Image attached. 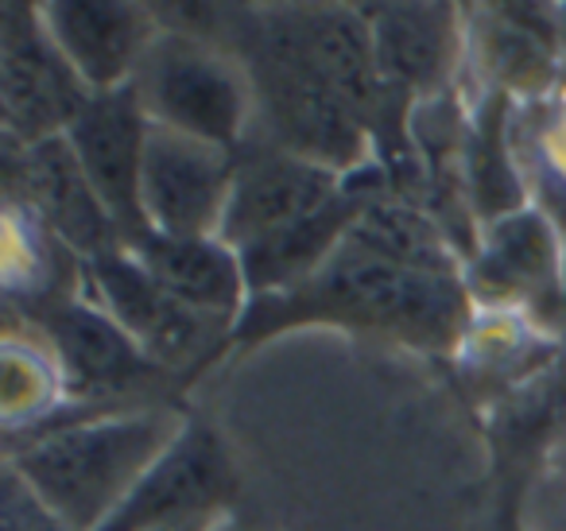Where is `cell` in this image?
I'll use <instances>...</instances> for the list:
<instances>
[{
	"label": "cell",
	"instance_id": "obj_17",
	"mask_svg": "<svg viewBox=\"0 0 566 531\" xmlns=\"http://www.w3.org/2000/svg\"><path fill=\"white\" fill-rule=\"evenodd\" d=\"M512 102L496 90H478L470 97V117L462 136V183L478 226L532 206L516 148H512Z\"/></svg>",
	"mask_w": 566,
	"mask_h": 531
},
{
	"label": "cell",
	"instance_id": "obj_1",
	"mask_svg": "<svg viewBox=\"0 0 566 531\" xmlns=\"http://www.w3.org/2000/svg\"><path fill=\"white\" fill-rule=\"evenodd\" d=\"M470 319L473 299L462 275L411 272L346 241L300 288L249 299L233 330V357L292 330L323 326L450 361Z\"/></svg>",
	"mask_w": 566,
	"mask_h": 531
},
{
	"label": "cell",
	"instance_id": "obj_10",
	"mask_svg": "<svg viewBox=\"0 0 566 531\" xmlns=\"http://www.w3.org/2000/svg\"><path fill=\"white\" fill-rule=\"evenodd\" d=\"M470 63L478 90H496L512 102H535L566 82L563 9L551 4H481L465 9Z\"/></svg>",
	"mask_w": 566,
	"mask_h": 531
},
{
	"label": "cell",
	"instance_id": "obj_11",
	"mask_svg": "<svg viewBox=\"0 0 566 531\" xmlns=\"http://www.w3.org/2000/svg\"><path fill=\"white\" fill-rule=\"evenodd\" d=\"M151 121L136 97L133 82L120 90L94 94L90 105L66 128V144L78 156L86 179L113 214L125 249L151 233L144 218V156H148Z\"/></svg>",
	"mask_w": 566,
	"mask_h": 531
},
{
	"label": "cell",
	"instance_id": "obj_20",
	"mask_svg": "<svg viewBox=\"0 0 566 531\" xmlns=\"http://www.w3.org/2000/svg\"><path fill=\"white\" fill-rule=\"evenodd\" d=\"M512 148L532 206L566 233V86L512 110Z\"/></svg>",
	"mask_w": 566,
	"mask_h": 531
},
{
	"label": "cell",
	"instance_id": "obj_23",
	"mask_svg": "<svg viewBox=\"0 0 566 531\" xmlns=\"http://www.w3.org/2000/svg\"><path fill=\"white\" fill-rule=\"evenodd\" d=\"M213 531H272V528H268V523H260V520H252L244 508H237V512L221 516V520L213 523Z\"/></svg>",
	"mask_w": 566,
	"mask_h": 531
},
{
	"label": "cell",
	"instance_id": "obj_22",
	"mask_svg": "<svg viewBox=\"0 0 566 531\" xmlns=\"http://www.w3.org/2000/svg\"><path fill=\"white\" fill-rule=\"evenodd\" d=\"M0 523H4L0 531H66L9 469H4V512H0Z\"/></svg>",
	"mask_w": 566,
	"mask_h": 531
},
{
	"label": "cell",
	"instance_id": "obj_8",
	"mask_svg": "<svg viewBox=\"0 0 566 531\" xmlns=\"http://www.w3.org/2000/svg\"><path fill=\"white\" fill-rule=\"evenodd\" d=\"M4 202H20L40 218L55 241H63L78 260H102L125 252L113 214L86 179L66 136L17 148L4 144Z\"/></svg>",
	"mask_w": 566,
	"mask_h": 531
},
{
	"label": "cell",
	"instance_id": "obj_7",
	"mask_svg": "<svg viewBox=\"0 0 566 531\" xmlns=\"http://www.w3.org/2000/svg\"><path fill=\"white\" fill-rule=\"evenodd\" d=\"M94 90L71 66L55 35L43 24L40 4L0 9V113L4 144H32L66 136L90 105Z\"/></svg>",
	"mask_w": 566,
	"mask_h": 531
},
{
	"label": "cell",
	"instance_id": "obj_24",
	"mask_svg": "<svg viewBox=\"0 0 566 531\" xmlns=\"http://www.w3.org/2000/svg\"><path fill=\"white\" fill-rule=\"evenodd\" d=\"M547 466H551V469H558V473H566V427L558 430L555 446H551V454H547Z\"/></svg>",
	"mask_w": 566,
	"mask_h": 531
},
{
	"label": "cell",
	"instance_id": "obj_4",
	"mask_svg": "<svg viewBox=\"0 0 566 531\" xmlns=\"http://www.w3.org/2000/svg\"><path fill=\"white\" fill-rule=\"evenodd\" d=\"M86 291L97 306L117 319V326L144 350V357L156 361L164 373H171L182 388H195L218 361L233 357V326L213 322L206 314L190 311L187 303L159 288L133 252H109L86 264Z\"/></svg>",
	"mask_w": 566,
	"mask_h": 531
},
{
	"label": "cell",
	"instance_id": "obj_15",
	"mask_svg": "<svg viewBox=\"0 0 566 531\" xmlns=\"http://www.w3.org/2000/svg\"><path fill=\"white\" fill-rule=\"evenodd\" d=\"M40 12L94 94L128 86L164 32L156 9L133 0H51L40 4Z\"/></svg>",
	"mask_w": 566,
	"mask_h": 531
},
{
	"label": "cell",
	"instance_id": "obj_26",
	"mask_svg": "<svg viewBox=\"0 0 566 531\" xmlns=\"http://www.w3.org/2000/svg\"><path fill=\"white\" fill-rule=\"evenodd\" d=\"M563 368H566V361H563Z\"/></svg>",
	"mask_w": 566,
	"mask_h": 531
},
{
	"label": "cell",
	"instance_id": "obj_18",
	"mask_svg": "<svg viewBox=\"0 0 566 531\" xmlns=\"http://www.w3.org/2000/svg\"><path fill=\"white\" fill-rule=\"evenodd\" d=\"M349 244L400 268H411V272L462 275L465 280V257L450 241L442 221L427 206L411 202L396 190H380L377 198L365 202L361 218L354 221Z\"/></svg>",
	"mask_w": 566,
	"mask_h": 531
},
{
	"label": "cell",
	"instance_id": "obj_14",
	"mask_svg": "<svg viewBox=\"0 0 566 531\" xmlns=\"http://www.w3.org/2000/svg\"><path fill=\"white\" fill-rule=\"evenodd\" d=\"M563 357L566 334H555L520 311L473 306V319L450 365H454L465 396L493 412L504 399H512L527 384L563 365Z\"/></svg>",
	"mask_w": 566,
	"mask_h": 531
},
{
	"label": "cell",
	"instance_id": "obj_9",
	"mask_svg": "<svg viewBox=\"0 0 566 531\" xmlns=\"http://www.w3.org/2000/svg\"><path fill=\"white\" fill-rule=\"evenodd\" d=\"M385 90L403 105H423L462 90L470 28L458 4H373L365 9Z\"/></svg>",
	"mask_w": 566,
	"mask_h": 531
},
{
	"label": "cell",
	"instance_id": "obj_2",
	"mask_svg": "<svg viewBox=\"0 0 566 531\" xmlns=\"http://www.w3.org/2000/svg\"><path fill=\"white\" fill-rule=\"evenodd\" d=\"M190 407H136L90 415L9 442V473L66 531H97L182 430Z\"/></svg>",
	"mask_w": 566,
	"mask_h": 531
},
{
	"label": "cell",
	"instance_id": "obj_12",
	"mask_svg": "<svg viewBox=\"0 0 566 531\" xmlns=\"http://www.w3.org/2000/svg\"><path fill=\"white\" fill-rule=\"evenodd\" d=\"M237 152L151 125L144 156V218L151 233L218 237L233 190Z\"/></svg>",
	"mask_w": 566,
	"mask_h": 531
},
{
	"label": "cell",
	"instance_id": "obj_6",
	"mask_svg": "<svg viewBox=\"0 0 566 531\" xmlns=\"http://www.w3.org/2000/svg\"><path fill=\"white\" fill-rule=\"evenodd\" d=\"M465 291L473 306L520 311L566 334V233L539 206L489 221L465 260Z\"/></svg>",
	"mask_w": 566,
	"mask_h": 531
},
{
	"label": "cell",
	"instance_id": "obj_21",
	"mask_svg": "<svg viewBox=\"0 0 566 531\" xmlns=\"http://www.w3.org/2000/svg\"><path fill=\"white\" fill-rule=\"evenodd\" d=\"M496 481L493 500H489L485 531H527L524 528V489L532 485L535 466H516V461H493Z\"/></svg>",
	"mask_w": 566,
	"mask_h": 531
},
{
	"label": "cell",
	"instance_id": "obj_3",
	"mask_svg": "<svg viewBox=\"0 0 566 531\" xmlns=\"http://www.w3.org/2000/svg\"><path fill=\"white\" fill-rule=\"evenodd\" d=\"M156 128L237 152L252 133V86L241 59L198 35L159 32L133 79Z\"/></svg>",
	"mask_w": 566,
	"mask_h": 531
},
{
	"label": "cell",
	"instance_id": "obj_5",
	"mask_svg": "<svg viewBox=\"0 0 566 531\" xmlns=\"http://www.w3.org/2000/svg\"><path fill=\"white\" fill-rule=\"evenodd\" d=\"M241 469L229 438L202 412H190L182 430L148 473L136 481L125 504L97 531H167L187 523H218L241 508Z\"/></svg>",
	"mask_w": 566,
	"mask_h": 531
},
{
	"label": "cell",
	"instance_id": "obj_13",
	"mask_svg": "<svg viewBox=\"0 0 566 531\" xmlns=\"http://www.w3.org/2000/svg\"><path fill=\"white\" fill-rule=\"evenodd\" d=\"M342 183H346L342 175L307 164L260 136H249L237 148L233 190H229L226 221H221L218 237L237 252H244L249 244L280 233L283 226L323 210L342 190Z\"/></svg>",
	"mask_w": 566,
	"mask_h": 531
},
{
	"label": "cell",
	"instance_id": "obj_16",
	"mask_svg": "<svg viewBox=\"0 0 566 531\" xmlns=\"http://www.w3.org/2000/svg\"><path fill=\"white\" fill-rule=\"evenodd\" d=\"M128 252L179 303H187L190 311L237 330V322H241L252 295H249V275H244L241 252L233 244H226L221 237L148 233Z\"/></svg>",
	"mask_w": 566,
	"mask_h": 531
},
{
	"label": "cell",
	"instance_id": "obj_25",
	"mask_svg": "<svg viewBox=\"0 0 566 531\" xmlns=\"http://www.w3.org/2000/svg\"><path fill=\"white\" fill-rule=\"evenodd\" d=\"M167 531H213V523H187V528H167Z\"/></svg>",
	"mask_w": 566,
	"mask_h": 531
},
{
	"label": "cell",
	"instance_id": "obj_19",
	"mask_svg": "<svg viewBox=\"0 0 566 531\" xmlns=\"http://www.w3.org/2000/svg\"><path fill=\"white\" fill-rule=\"evenodd\" d=\"M0 407L9 438H24L48 427L66 407V381L55 353L28 322L9 314L4 334V373H0Z\"/></svg>",
	"mask_w": 566,
	"mask_h": 531
}]
</instances>
